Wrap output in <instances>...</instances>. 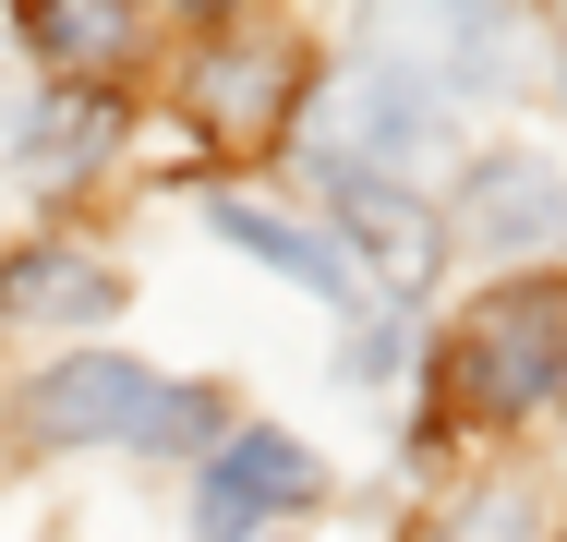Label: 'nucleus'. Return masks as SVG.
Returning <instances> with one entry per match:
<instances>
[{"instance_id":"5","label":"nucleus","mask_w":567,"mask_h":542,"mask_svg":"<svg viewBox=\"0 0 567 542\" xmlns=\"http://www.w3.org/2000/svg\"><path fill=\"white\" fill-rule=\"evenodd\" d=\"M423 145V85L399 61H362L339 85V121L315 133V169L327 181H399V157Z\"/></svg>"},{"instance_id":"8","label":"nucleus","mask_w":567,"mask_h":542,"mask_svg":"<svg viewBox=\"0 0 567 542\" xmlns=\"http://www.w3.org/2000/svg\"><path fill=\"white\" fill-rule=\"evenodd\" d=\"M327 194H339V217L374 241V265H386L399 290H423V265H435V217L411 206L399 181H327Z\"/></svg>"},{"instance_id":"3","label":"nucleus","mask_w":567,"mask_h":542,"mask_svg":"<svg viewBox=\"0 0 567 542\" xmlns=\"http://www.w3.org/2000/svg\"><path fill=\"white\" fill-rule=\"evenodd\" d=\"M194 121L218 133V145H266L278 121H290V97H302V49L290 37H206V61H194Z\"/></svg>"},{"instance_id":"4","label":"nucleus","mask_w":567,"mask_h":542,"mask_svg":"<svg viewBox=\"0 0 567 542\" xmlns=\"http://www.w3.org/2000/svg\"><path fill=\"white\" fill-rule=\"evenodd\" d=\"M290 507H315V458H302L278 423H254V434H229L218 458H206L194 531H206V542H254L266 519H290Z\"/></svg>"},{"instance_id":"6","label":"nucleus","mask_w":567,"mask_h":542,"mask_svg":"<svg viewBox=\"0 0 567 542\" xmlns=\"http://www.w3.org/2000/svg\"><path fill=\"white\" fill-rule=\"evenodd\" d=\"M556 229H567V181L544 157H471V181H458V241L532 253V241H556Z\"/></svg>"},{"instance_id":"10","label":"nucleus","mask_w":567,"mask_h":542,"mask_svg":"<svg viewBox=\"0 0 567 542\" xmlns=\"http://www.w3.org/2000/svg\"><path fill=\"white\" fill-rule=\"evenodd\" d=\"M24 37H37L49 61H85V73H97V61L133 49V12H110V0H37V12H24Z\"/></svg>"},{"instance_id":"11","label":"nucleus","mask_w":567,"mask_h":542,"mask_svg":"<svg viewBox=\"0 0 567 542\" xmlns=\"http://www.w3.org/2000/svg\"><path fill=\"white\" fill-rule=\"evenodd\" d=\"M97 145H110V97H49L24 121V157H49V169H85Z\"/></svg>"},{"instance_id":"7","label":"nucleus","mask_w":567,"mask_h":542,"mask_svg":"<svg viewBox=\"0 0 567 542\" xmlns=\"http://www.w3.org/2000/svg\"><path fill=\"white\" fill-rule=\"evenodd\" d=\"M121 302V278L97 253H24V265H0V314H61V325H97Z\"/></svg>"},{"instance_id":"2","label":"nucleus","mask_w":567,"mask_h":542,"mask_svg":"<svg viewBox=\"0 0 567 542\" xmlns=\"http://www.w3.org/2000/svg\"><path fill=\"white\" fill-rule=\"evenodd\" d=\"M37 434L49 446H182V434H206V410H194V386H157L145 362L85 350V362L37 374Z\"/></svg>"},{"instance_id":"12","label":"nucleus","mask_w":567,"mask_h":542,"mask_svg":"<svg viewBox=\"0 0 567 542\" xmlns=\"http://www.w3.org/2000/svg\"><path fill=\"white\" fill-rule=\"evenodd\" d=\"M458 542H519V494H507V482H495V494H483V507H471V531Z\"/></svg>"},{"instance_id":"1","label":"nucleus","mask_w":567,"mask_h":542,"mask_svg":"<svg viewBox=\"0 0 567 542\" xmlns=\"http://www.w3.org/2000/svg\"><path fill=\"white\" fill-rule=\"evenodd\" d=\"M567 386V290L556 278H507L447 325V398L483 423H519Z\"/></svg>"},{"instance_id":"9","label":"nucleus","mask_w":567,"mask_h":542,"mask_svg":"<svg viewBox=\"0 0 567 542\" xmlns=\"http://www.w3.org/2000/svg\"><path fill=\"white\" fill-rule=\"evenodd\" d=\"M206 217H218V241H241V253H266V265H290L302 290H350L339 241H315V229H290V217H266V206H206Z\"/></svg>"}]
</instances>
